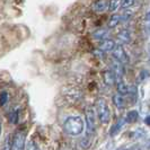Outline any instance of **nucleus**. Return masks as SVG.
Wrapping results in <instances>:
<instances>
[{
	"mask_svg": "<svg viewBox=\"0 0 150 150\" xmlns=\"http://www.w3.org/2000/svg\"><path fill=\"white\" fill-rule=\"evenodd\" d=\"M85 123L80 116H69L63 122V130L69 135L77 137L81 134L83 131Z\"/></svg>",
	"mask_w": 150,
	"mask_h": 150,
	"instance_id": "nucleus-1",
	"label": "nucleus"
},
{
	"mask_svg": "<svg viewBox=\"0 0 150 150\" xmlns=\"http://www.w3.org/2000/svg\"><path fill=\"white\" fill-rule=\"evenodd\" d=\"M96 111H97L98 119L102 123L107 124L111 120V111L108 108V105L105 99L99 98L96 102Z\"/></svg>",
	"mask_w": 150,
	"mask_h": 150,
	"instance_id": "nucleus-2",
	"label": "nucleus"
},
{
	"mask_svg": "<svg viewBox=\"0 0 150 150\" xmlns=\"http://www.w3.org/2000/svg\"><path fill=\"white\" fill-rule=\"evenodd\" d=\"M86 131H87V137L89 138L94 134L95 132V127H96V116H95V112L91 107H87L86 108Z\"/></svg>",
	"mask_w": 150,
	"mask_h": 150,
	"instance_id": "nucleus-3",
	"label": "nucleus"
},
{
	"mask_svg": "<svg viewBox=\"0 0 150 150\" xmlns=\"http://www.w3.org/2000/svg\"><path fill=\"white\" fill-rule=\"evenodd\" d=\"M26 149V133L19 130L17 131L11 139V150Z\"/></svg>",
	"mask_w": 150,
	"mask_h": 150,
	"instance_id": "nucleus-4",
	"label": "nucleus"
},
{
	"mask_svg": "<svg viewBox=\"0 0 150 150\" xmlns=\"http://www.w3.org/2000/svg\"><path fill=\"white\" fill-rule=\"evenodd\" d=\"M112 55L113 58L116 61H119L120 63H127L129 61L128 54H127L122 44H115V46L112 50Z\"/></svg>",
	"mask_w": 150,
	"mask_h": 150,
	"instance_id": "nucleus-5",
	"label": "nucleus"
},
{
	"mask_svg": "<svg viewBox=\"0 0 150 150\" xmlns=\"http://www.w3.org/2000/svg\"><path fill=\"white\" fill-rule=\"evenodd\" d=\"M114 46H115V42H114L113 40L104 38V40L100 41V43L98 45V49H99L102 52H108V51H112Z\"/></svg>",
	"mask_w": 150,
	"mask_h": 150,
	"instance_id": "nucleus-6",
	"label": "nucleus"
},
{
	"mask_svg": "<svg viewBox=\"0 0 150 150\" xmlns=\"http://www.w3.org/2000/svg\"><path fill=\"white\" fill-rule=\"evenodd\" d=\"M116 75H115V72L113 71L112 69L111 70H106L104 71V74H103V80H104V83L107 85V86H112L115 83L116 81Z\"/></svg>",
	"mask_w": 150,
	"mask_h": 150,
	"instance_id": "nucleus-7",
	"label": "nucleus"
},
{
	"mask_svg": "<svg viewBox=\"0 0 150 150\" xmlns=\"http://www.w3.org/2000/svg\"><path fill=\"white\" fill-rule=\"evenodd\" d=\"M131 40V35L128 30H122L117 33L116 35V41L119 42V44H127Z\"/></svg>",
	"mask_w": 150,
	"mask_h": 150,
	"instance_id": "nucleus-8",
	"label": "nucleus"
},
{
	"mask_svg": "<svg viewBox=\"0 0 150 150\" xmlns=\"http://www.w3.org/2000/svg\"><path fill=\"white\" fill-rule=\"evenodd\" d=\"M124 123H125L124 119H120L116 123H114L112 125V128L110 129V137H115V135L119 134L121 132V129L123 128V125H124Z\"/></svg>",
	"mask_w": 150,
	"mask_h": 150,
	"instance_id": "nucleus-9",
	"label": "nucleus"
},
{
	"mask_svg": "<svg viewBox=\"0 0 150 150\" xmlns=\"http://www.w3.org/2000/svg\"><path fill=\"white\" fill-rule=\"evenodd\" d=\"M113 103H114V105L116 106V108H119V110H123V108H125V106H127V103H125V99L124 97L120 95V94H115L114 96H113Z\"/></svg>",
	"mask_w": 150,
	"mask_h": 150,
	"instance_id": "nucleus-10",
	"label": "nucleus"
},
{
	"mask_svg": "<svg viewBox=\"0 0 150 150\" xmlns=\"http://www.w3.org/2000/svg\"><path fill=\"white\" fill-rule=\"evenodd\" d=\"M115 83H116V90H117V93H119L120 95H127V94H128L130 87L125 83L124 80H122L121 78H119V80L115 81Z\"/></svg>",
	"mask_w": 150,
	"mask_h": 150,
	"instance_id": "nucleus-11",
	"label": "nucleus"
},
{
	"mask_svg": "<svg viewBox=\"0 0 150 150\" xmlns=\"http://www.w3.org/2000/svg\"><path fill=\"white\" fill-rule=\"evenodd\" d=\"M107 2H106L105 0H97L95 4H94V10L95 11H97V13H103V11H105L106 9H107Z\"/></svg>",
	"mask_w": 150,
	"mask_h": 150,
	"instance_id": "nucleus-12",
	"label": "nucleus"
},
{
	"mask_svg": "<svg viewBox=\"0 0 150 150\" xmlns=\"http://www.w3.org/2000/svg\"><path fill=\"white\" fill-rule=\"evenodd\" d=\"M138 119H139V113L137 111H130V112H128L124 120L127 123H135L138 121Z\"/></svg>",
	"mask_w": 150,
	"mask_h": 150,
	"instance_id": "nucleus-13",
	"label": "nucleus"
},
{
	"mask_svg": "<svg viewBox=\"0 0 150 150\" xmlns=\"http://www.w3.org/2000/svg\"><path fill=\"white\" fill-rule=\"evenodd\" d=\"M8 119L13 124H17L18 121H19V111H18V108H15V110H13L11 112L9 113Z\"/></svg>",
	"mask_w": 150,
	"mask_h": 150,
	"instance_id": "nucleus-14",
	"label": "nucleus"
},
{
	"mask_svg": "<svg viewBox=\"0 0 150 150\" xmlns=\"http://www.w3.org/2000/svg\"><path fill=\"white\" fill-rule=\"evenodd\" d=\"M121 2H122V0H111L108 2V5H107V9L111 13H113V11H115V10H117L120 8Z\"/></svg>",
	"mask_w": 150,
	"mask_h": 150,
	"instance_id": "nucleus-15",
	"label": "nucleus"
},
{
	"mask_svg": "<svg viewBox=\"0 0 150 150\" xmlns=\"http://www.w3.org/2000/svg\"><path fill=\"white\" fill-rule=\"evenodd\" d=\"M120 22H121V15L114 14V15H112V17L110 18V21H108V26L114 28V27H116V26L120 24Z\"/></svg>",
	"mask_w": 150,
	"mask_h": 150,
	"instance_id": "nucleus-16",
	"label": "nucleus"
},
{
	"mask_svg": "<svg viewBox=\"0 0 150 150\" xmlns=\"http://www.w3.org/2000/svg\"><path fill=\"white\" fill-rule=\"evenodd\" d=\"M107 34H108L107 30H104V28H100V30H97L96 32H94V36L96 38H100V40H104L107 36Z\"/></svg>",
	"mask_w": 150,
	"mask_h": 150,
	"instance_id": "nucleus-17",
	"label": "nucleus"
},
{
	"mask_svg": "<svg viewBox=\"0 0 150 150\" xmlns=\"http://www.w3.org/2000/svg\"><path fill=\"white\" fill-rule=\"evenodd\" d=\"M9 99V94H8L6 90H2L0 91V106H4Z\"/></svg>",
	"mask_w": 150,
	"mask_h": 150,
	"instance_id": "nucleus-18",
	"label": "nucleus"
},
{
	"mask_svg": "<svg viewBox=\"0 0 150 150\" xmlns=\"http://www.w3.org/2000/svg\"><path fill=\"white\" fill-rule=\"evenodd\" d=\"M149 76H150V72L148 70H142L139 74V76H138V83H143L144 80H147L149 78Z\"/></svg>",
	"mask_w": 150,
	"mask_h": 150,
	"instance_id": "nucleus-19",
	"label": "nucleus"
},
{
	"mask_svg": "<svg viewBox=\"0 0 150 150\" xmlns=\"http://www.w3.org/2000/svg\"><path fill=\"white\" fill-rule=\"evenodd\" d=\"M11 139H13V137L7 135V138L5 139L4 146H2V150H11Z\"/></svg>",
	"mask_w": 150,
	"mask_h": 150,
	"instance_id": "nucleus-20",
	"label": "nucleus"
},
{
	"mask_svg": "<svg viewBox=\"0 0 150 150\" xmlns=\"http://www.w3.org/2000/svg\"><path fill=\"white\" fill-rule=\"evenodd\" d=\"M134 1L135 0H122V2H121V7L122 8H130L132 7L133 5H134Z\"/></svg>",
	"mask_w": 150,
	"mask_h": 150,
	"instance_id": "nucleus-21",
	"label": "nucleus"
},
{
	"mask_svg": "<svg viewBox=\"0 0 150 150\" xmlns=\"http://www.w3.org/2000/svg\"><path fill=\"white\" fill-rule=\"evenodd\" d=\"M25 150H41L40 149V147H38V144L35 141H30V142L27 143V147H26V149Z\"/></svg>",
	"mask_w": 150,
	"mask_h": 150,
	"instance_id": "nucleus-22",
	"label": "nucleus"
},
{
	"mask_svg": "<svg viewBox=\"0 0 150 150\" xmlns=\"http://www.w3.org/2000/svg\"><path fill=\"white\" fill-rule=\"evenodd\" d=\"M131 17H132V13L130 10H127V11H124L123 15H121V22H128Z\"/></svg>",
	"mask_w": 150,
	"mask_h": 150,
	"instance_id": "nucleus-23",
	"label": "nucleus"
},
{
	"mask_svg": "<svg viewBox=\"0 0 150 150\" xmlns=\"http://www.w3.org/2000/svg\"><path fill=\"white\" fill-rule=\"evenodd\" d=\"M144 123H146L148 127H150V114L148 115V116L144 117Z\"/></svg>",
	"mask_w": 150,
	"mask_h": 150,
	"instance_id": "nucleus-24",
	"label": "nucleus"
},
{
	"mask_svg": "<svg viewBox=\"0 0 150 150\" xmlns=\"http://www.w3.org/2000/svg\"><path fill=\"white\" fill-rule=\"evenodd\" d=\"M144 19H146L147 22H150V11L149 13H147V15H146V17H144Z\"/></svg>",
	"mask_w": 150,
	"mask_h": 150,
	"instance_id": "nucleus-25",
	"label": "nucleus"
},
{
	"mask_svg": "<svg viewBox=\"0 0 150 150\" xmlns=\"http://www.w3.org/2000/svg\"><path fill=\"white\" fill-rule=\"evenodd\" d=\"M1 134H2V120L0 119V138H1Z\"/></svg>",
	"mask_w": 150,
	"mask_h": 150,
	"instance_id": "nucleus-26",
	"label": "nucleus"
},
{
	"mask_svg": "<svg viewBox=\"0 0 150 150\" xmlns=\"http://www.w3.org/2000/svg\"><path fill=\"white\" fill-rule=\"evenodd\" d=\"M149 30H150V24H149Z\"/></svg>",
	"mask_w": 150,
	"mask_h": 150,
	"instance_id": "nucleus-27",
	"label": "nucleus"
},
{
	"mask_svg": "<svg viewBox=\"0 0 150 150\" xmlns=\"http://www.w3.org/2000/svg\"><path fill=\"white\" fill-rule=\"evenodd\" d=\"M125 150H128V149H125Z\"/></svg>",
	"mask_w": 150,
	"mask_h": 150,
	"instance_id": "nucleus-28",
	"label": "nucleus"
}]
</instances>
